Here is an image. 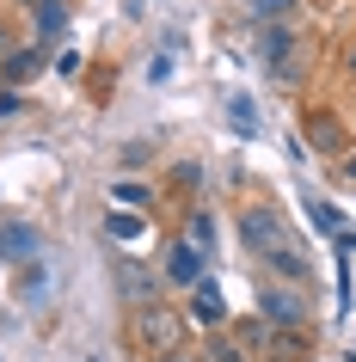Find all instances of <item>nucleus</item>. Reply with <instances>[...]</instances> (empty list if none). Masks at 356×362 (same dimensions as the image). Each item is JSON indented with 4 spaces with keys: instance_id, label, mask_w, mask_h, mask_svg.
Returning <instances> with one entry per match:
<instances>
[{
    "instance_id": "1",
    "label": "nucleus",
    "mask_w": 356,
    "mask_h": 362,
    "mask_svg": "<svg viewBox=\"0 0 356 362\" xmlns=\"http://www.w3.org/2000/svg\"><path fill=\"white\" fill-rule=\"evenodd\" d=\"M240 240L246 252L258 258L277 283H295V288H314V264H307V252L295 246V233H289V221H282L270 203H252V209H240Z\"/></svg>"
},
{
    "instance_id": "2",
    "label": "nucleus",
    "mask_w": 356,
    "mask_h": 362,
    "mask_svg": "<svg viewBox=\"0 0 356 362\" xmlns=\"http://www.w3.org/2000/svg\"><path fill=\"white\" fill-rule=\"evenodd\" d=\"M190 344V320L178 313L172 301H148V307H130V350L142 362H166V356H185Z\"/></svg>"
},
{
    "instance_id": "3",
    "label": "nucleus",
    "mask_w": 356,
    "mask_h": 362,
    "mask_svg": "<svg viewBox=\"0 0 356 362\" xmlns=\"http://www.w3.org/2000/svg\"><path fill=\"white\" fill-rule=\"evenodd\" d=\"M258 320H270V325H301V332H307V320H314V288L264 283V288H258Z\"/></svg>"
},
{
    "instance_id": "4",
    "label": "nucleus",
    "mask_w": 356,
    "mask_h": 362,
    "mask_svg": "<svg viewBox=\"0 0 356 362\" xmlns=\"http://www.w3.org/2000/svg\"><path fill=\"white\" fill-rule=\"evenodd\" d=\"M301 135H307V148H314V153H332V160L350 153V129H344L326 105H301Z\"/></svg>"
},
{
    "instance_id": "5",
    "label": "nucleus",
    "mask_w": 356,
    "mask_h": 362,
    "mask_svg": "<svg viewBox=\"0 0 356 362\" xmlns=\"http://www.w3.org/2000/svg\"><path fill=\"white\" fill-rule=\"evenodd\" d=\"M258 56H264V68H270L277 80H295L301 31H295V25H264V31H258Z\"/></svg>"
},
{
    "instance_id": "6",
    "label": "nucleus",
    "mask_w": 356,
    "mask_h": 362,
    "mask_svg": "<svg viewBox=\"0 0 356 362\" xmlns=\"http://www.w3.org/2000/svg\"><path fill=\"white\" fill-rule=\"evenodd\" d=\"M185 320H190V325H203V332H227V325H234V313H227V301H222V288H215V276H203V283L190 288Z\"/></svg>"
},
{
    "instance_id": "7",
    "label": "nucleus",
    "mask_w": 356,
    "mask_h": 362,
    "mask_svg": "<svg viewBox=\"0 0 356 362\" xmlns=\"http://www.w3.org/2000/svg\"><path fill=\"white\" fill-rule=\"evenodd\" d=\"M264 362H314V332H301V325H270Z\"/></svg>"
},
{
    "instance_id": "8",
    "label": "nucleus",
    "mask_w": 356,
    "mask_h": 362,
    "mask_svg": "<svg viewBox=\"0 0 356 362\" xmlns=\"http://www.w3.org/2000/svg\"><path fill=\"white\" fill-rule=\"evenodd\" d=\"M117 288H123V301H130V307L160 301V276H148L135 258H117Z\"/></svg>"
},
{
    "instance_id": "9",
    "label": "nucleus",
    "mask_w": 356,
    "mask_h": 362,
    "mask_svg": "<svg viewBox=\"0 0 356 362\" xmlns=\"http://www.w3.org/2000/svg\"><path fill=\"white\" fill-rule=\"evenodd\" d=\"M160 276H166V283H178V288H197V283H203V252L178 240V246L166 252V270H160Z\"/></svg>"
},
{
    "instance_id": "10",
    "label": "nucleus",
    "mask_w": 356,
    "mask_h": 362,
    "mask_svg": "<svg viewBox=\"0 0 356 362\" xmlns=\"http://www.w3.org/2000/svg\"><path fill=\"white\" fill-rule=\"evenodd\" d=\"M0 258H6V264H31V258H38V233L25 228H0Z\"/></svg>"
},
{
    "instance_id": "11",
    "label": "nucleus",
    "mask_w": 356,
    "mask_h": 362,
    "mask_svg": "<svg viewBox=\"0 0 356 362\" xmlns=\"http://www.w3.org/2000/svg\"><path fill=\"white\" fill-rule=\"evenodd\" d=\"M185 246H197L203 258L215 252V215H209V209H190L185 215Z\"/></svg>"
},
{
    "instance_id": "12",
    "label": "nucleus",
    "mask_w": 356,
    "mask_h": 362,
    "mask_svg": "<svg viewBox=\"0 0 356 362\" xmlns=\"http://www.w3.org/2000/svg\"><path fill=\"white\" fill-rule=\"evenodd\" d=\"M197 362H252V356L240 350V338H234V332H215V338L197 350Z\"/></svg>"
},
{
    "instance_id": "13",
    "label": "nucleus",
    "mask_w": 356,
    "mask_h": 362,
    "mask_svg": "<svg viewBox=\"0 0 356 362\" xmlns=\"http://www.w3.org/2000/svg\"><path fill=\"white\" fill-rule=\"evenodd\" d=\"M31 6H38V37L56 43V31L68 25V0H31Z\"/></svg>"
},
{
    "instance_id": "14",
    "label": "nucleus",
    "mask_w": 356,
    "mask_h": 362,
    "mask_svg": "<svg viewBox=\"0 0 356 362\" xmlns=\"http://www.w3.org/2000/svg\"><path fill=\"white\" fill-rule=\"evenodd\" d=\"M38 68H43V49H13L6 68H0V80H31Z\"/></svg>"
},
{
    "instance_id": "15",
    "label": "nucleus",
    "mask_w": 356,
    "mask_h": 362,
    "mask_svg": "<svg viewBox=\"0 0 356 362\" xmlns=\"http://www.w3.org/2000/svg\"><path fill=\"white\" fill-rule=\"evenodd\" d=\"M289 13H295V0H252V19L258 25H289Z\"/></svg>"
},
{
    "instance_id": "16",
    "label": "nucleus",
    "mask_w": 356,
    "mask_h": 362,
    "mask_svg": "<svg viewBox=\"0 0 356 362\" xmlns=\"http://www.w3.org/2000/svg\"><path fill=\"white\" fill-rule=\"evenodd\" d=\"M307 215H314V228H319V233H332V240L344 233V221L332 215V203H319V197H307Z\"/></svg>"
},
{
    "instance_id": "17",
    "label": "nucleus",
    "mask_w": 356,
    "mask_h": 362,
    "mask_svg": "<svg viewBox=\"0 0 356 362\" xmlns=\"http://www.w3.org/2000/svg\"><path fill=\"white\" fill-rule=\"evenodd\" d=\"M227 117H234V129H258V117H252V98H227Z\"/></svg>"
},
{
    "instance_id": "18",
    "label": "nucleus",
    "mask_w": 356,
    "mask_h": 362,
    "mask_svg": "<svg viewBox=\"0 0 356 362\" xmlns=\"http://www.w3.org/2000/svg\"><path fill=\"white\" fill-rule=\"evenodd\" d=\"M117 203H130V209H148V191H142V185H117Z\"/></svg>"
},
{
    "instance_id": "19",
    "label": "nucleus",
    "mask_w": 356,
    "mask_h": 362,
    "mask_svg": "<svg viewBox=\"0 0 356 362\" xmlns=\"http://www.w3.org/2000/svg\"><path fill=\"white\" fill-rule=\"evenodd\" d=\"M19 295H25V301H38V295H43V270H38V264L19 276Z\"/></svg>"
},
{
    "instance_id": "20",
    "label": "nucleus",
    "mask_w": 356,
    "mask_h": 362,
    "mask_svg": "<svg viewBox=\"0 0 356 362\" xmlns=\"http://www.w3.org/2000/svg\"><path fill=\"white\" fill-rule=\"evenodd\" d=\"M111 233H117V240H135V233H142V221H135V215H111Z\"/></svg>"
},
{
    "instance_id": "21",
    "label": "nucleus",
    "mask_w": 356,
    "mask_h": 362,
    "mask_svg": "<svg viewBox=\"0 0 356 362\" xmlns=\"http://www.w3.org/2000/svg\"><path fill=\"white\" fill-rule=\"evenodd\" d=\"M6 56H13V31L0 25V68H6Z\"/></svg>"
},
{
    "instance_id": "22",
    "label": "nucleus",
    "mask_w": 356,
    "mask_h": 362,
    "mask_svg": "<svg viewBox=\"0 0 356 362\" xmlns=\"http://www.w3.org/2000/svg\"><path fill=\"white\" fill-rule=\"evenodd\" d=\"M344 74L356 80V43H350V49H344Z\"/></svg>"
},
{
    "instance_id": "23",
    "label": "nucleus",
    "mask_w": 356,
    "mask_h": 362,
    "mask_svg": "<svg viewBox=\"0 0 356 362\" xmlns=\"http://www.w3.org/2000/svg\"><path fill=\"white\" fill-rule=\"evenodd\" d=\"M123 13H130V19H142V13H148V0H130V6H123Z\"/></svg>"
},
{
    "instance_id": "24",
    "label": "nucleus",
    "mask_w": 356,
    "mask_h": 362,
    "mask_svg": "<svg viewBox=\"0 0 356 362\" xmlns=\"http://www.w3.org/2000/svg\"><path fill=\"white\" fill-rule=\"evenodd\" d=\"M166 362H197V356H190V350H185V356H166Z\"/></svg>"
}]
</instances>
